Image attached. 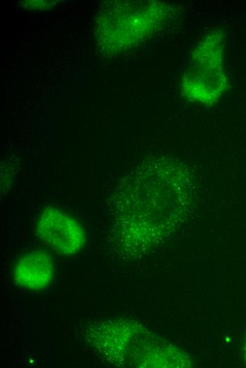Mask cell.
Wrapping results in <instances>:
<instances>
[{
	"label": "cell",
	"instance_id": "2",
	"mask_svg": "<svg viewBox=\"0 0 246 368\" xmlns=\"http://www.w3.org/2000/svg\"><path fill=\"white\" fill-rule=\"evenodd\" d=\"M36 236L57 253L71 256L86 243L85 231L78 222L54 207L43 210L35 226Z\"/></svg>",
	"mask_w": 246,
	"mask_h": 368
},
{
	"label": "cell",
	"instance_id": "3",
	"mask_svg": "<svg viewBox=\"0 0 246 368\" xmlns=\"http://www.w3.org/2000/svg\"><path fill=\"white\" fill-rule=\"evenodd\" d=\"M54 272L52 257L42 251H32L22 255L13 268V278L19 286L40 290L51 282Z\"/></svg>",
	"mask_w": 246,
	"mask_h": 368
},
{
	"label": "cell",
	"instance_id": "1",
	"mask_svg": "<svg viewBox=\"0 0 246 368\" xmlns=\"http://www.w3.org/2000/svg\"><path fill=\"white\" fill-rule=\"evenodd\" d=\"M223 37L218 32L209 36L196 49L184 76L183 89L191 99L214 103L228 87L223 66Z\"/></svg>",
	"mask_w": 246,
	"mask_h": 368
}]
</instances>
